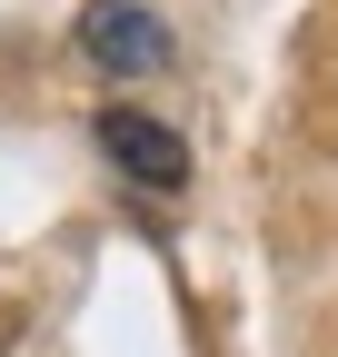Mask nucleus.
<instances>
[{"label": "nucleus", "mask_w": 338, "mask_h": 357, "mask_svg": "<svg viewBox=\"0 0 338 357\" xmlns=\"http://www.w3.org/2000/svg\"><path fill=\"white\" fill-rule=\"evenodd\" d=\"M70 40H80V60H90V70H119V79L169 70V20L140 10V0H90V10L70 20Z\"/></svg>", "instance_id": "f257e3e1"}, {"label": "nucleus", "mask_w": 338, "mask_h": 357, "mask_svg": "<svg viewBox=\"0 0 338 357\" xmlns=\"http://www.w3.org/2000/svg\"><path fill=\"white\" fill-rule=\"evenodd\" d=\"M100 149H110V169H119V178H140V189H159V199L189 178L179 129H169V119H149V109H100Z\"/></svg>", "instance_id": "f03ea898"}]
</instances>
